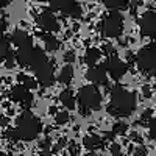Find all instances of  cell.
<instances>
[{
    "label": "cell",
    "instance_id": "cell-1",
    "mask_svg": "<svg viewBox=\"0 0 156 156\" xmlns=\"http://www.w3.org/2000/svg\"><path fill=\"white\" fill-rule=\"evenodd\" d=\"M136 109V97L133 92L122 86H115L111 90L108 112L114 117H128Z\"/></svg>",
    "mask_w": 156,
    "mask_h": 156
},
{
    "label": "cell",
    "instance_id": "cell-2",
    "mask_svg": "<svg viewBox=\"0 0 156 156\" xmlns=\"http://www.w3.org/2000/svg\"><path fill=\"white\" fill-rule=\"evenodd\" d=\"M16 133L19 140H33L39 136L42 129V123L34 114L30 111H23L16 120Z\"/></svg>",
    "mask_w": 156,
    "mask_h": 156
},
{
    "label": "cell",
    "instance_id": "cell-3",
    "mask_svg": "<svg viewBox=\"0 0 156 156\" xmlns=\"http://www.w3.org/2000/svg\"><path fill=\"white\" fill-rule=\"evenodd\" d=\"M76 100H78V105H80V112L83 115H89L90 111L100 109L101 94L95 87V84H86L80 87V90L76 94Z\"/></svg>",
    "mask_w": 156,
    "mask_h": 156
},
{
    "label": "cell",
    "instance_id": "cell-4",
    "mask_svg": "<svg viewBox=\"0 0 156 156\" xmlns=\"http://www.w3.org/2000/svg\"><path fill=\"white\" fill-rule=\"evenodd\" d=\"M16 61L20 64V66H27V67H31L33 70L36 67H39L41 64H44L47 61V56L44 53V50L37 48V47H33V45H28V47H20L19 51L16 53Z\"/></svg>",
    "mask_w": 156,
    "mask_h": 156
},
{
    "label": "cell",
    "instance_id": "cell-5",
    "mask_svg": "<svg viewBox=\"0 0 156 156\" xmlns=\"http://www.w3.org/2000/svg\"><path fill=\"white\" fill-rule=\"evenodd\" d=\"M137 69L150 76H156V42H151L142 48L136 56Z\"/></svg>",
    "mask_w": 156,
    "mask_h": 156
},
{
    "label": "cell",
    "instance_id": "cell-6",
    "mask_svg": "<svg viewBox=\"0 0 156 156\" xmlns=\"http://www.w3.org/2000/svg\"><path fill=\"white\" fill-rule=\"evenodd\" d=\"M103 34L106 37H119L123 30V17L119 11H109L103 20Z\"/></svg>",
    "mask_w": 156,
    "mask_h": 156
},
{
    "label": "cell",
    "instance_id": "cell-7",
    "mask_svg": "<svg viewBox=\"0 0 156 156\" xmlns=\"http://www.w3.org/2000/svg\"><path fill=\"white\" fill-rule=\"evenodd\" d=\"M50 8L53 11H61L73 19L81 17V6L76 0H51Z\"/></svg>",
    "mask_w": 156,
    "mask_h": 156
},
{
    "label": "cell",
    "instance_id": "cell-8",
    "mask_svg": "<svg viewBox=\"0 0 156 156\" xmlns=\"http://www.w3.org/2000/svg\"><path fill=\"white\" fill-rule=\"evenodd\" d=\"M34 75H36V81L41 83L42 86H51V84L55 83L53 64H50L48 61H45L39 67H36L34 69Z\"/></svg>",
    "mask_w": 156,
    "mask_h": 156
},
{
    "label": "cell",
    "instance_id": "cell-9",
    "mask_svg": "<svg viewBox=\"0 0 156 156\" xmlns=\"http://www.w3.org/2000/svg\"><path fill=\"white\" fill-rule=\"evenodd\" d=\"M139 27H140L142 36L156 37V12L154 11L144 12L139 20Z\"/></svg>",
    "mask_w": 156,
    "mask_h": 156
},
{
    "label": "cell",
    "instance_id": "cell-10",
    "mask_svg": "<svg viewBox=\"0 0 156 156\" xmlns=\"http://www.w3.org/2000/svg\"><path fill=\"white\" fill-rule=\"evenodd\" d=\"M105 67H106V72L109 73V76L112 78V80H115V81H119L128 70L126 64L122 62L115 55L108 58V61L105 62Z\"/></svg>",
    "mask_w": 156,
    "mask_h": 156
},
{
    "label": "cell",
    "instance_id": "cell-11",
    "mask_svg": "<svg viewBox=\"0 0 156 156\" xmlns=\"http://www.w3.org/2000/svg\"><path fill=\"white\" fill-rule=\"evenodd\" d=\"M9 97H11V100L20 103L25 109H28L31 106V103H33V95L30 94V90L25 87L23 84H16L14 87L11 89Z\"/></svg>",
    "mask_w": 156,
    "mask_h": 156
},
{
    "label": "cell",
    "instance_id": "cell-12",
    "mask_svg": "<svg viewBox=\"0 0 156 156\" xmlns=\"http://www.w3.org/2000/svg\"><path fill=\"white\" fill-rule=\"evenodd\" d=\"M37 23H39V27H41L45 33H53L58 30V20L55 17V14L51 11H44L39 14V19H37Z\"/></svg>",
    "mask_w": 156,
    "mask_h": 156
},
{
    "label": "cell",
    "instance_id": "cell-13",
    "mask_svg": "<svg viewBox=\"0 0 156 156\" xmlns=\"http://www.w3.org/2000/svg\"><path fill=\"white\" fill-rule=\"evenodd\" d=\"M87 80L94 84H106L108 83V72L105 67V62L100 66H92L87 70Z\"/></svg>",
    "mask_w": 156,
    "mask_h": 156
},
{
    "label": "cell",
    "instance_id": "cell-14",
    "mask_svg": "<svg viewBox=\"0 0 156 156\" xmlns=\"http://www.w3.org/2000/svg\"><path fill=\"white\" fill-rule=\"evenodd\" d=\"M11 41H12V44L17 45L19 48H20V47L33 45V39H31V36H30L27 31H23V30H16L14 33L11 34Z\"/></svg>",
    "mask_w": 156,
    "mask_h": 156
},
{
    "label": "cell",
    "instance_id": "cell-15",
    "mask_svg": "<svg viewBox=\"0 0 156 156\" xmlns=\"http://www.w3.org/2000/svg\"><path fill=\"white\" fill-rule=\"evenodd\" d=\"M100 58H101V51L98 50V48H87L86 50V53H84V62L87 64L89 67H92V66H95V64L100 61Z\"/></svg>",
    "mask_w": 156,
    "mask_h": 156
},
{
    "label": "cell",
    "instance_id": "cell-16",
    "mask_svg": "<svg viewBox=\"0 0 156 156\" xmlns=\"http://www.w3.org/2000/svg\"><path fill=\"white\" fill-rule=\"evenodd\" d=\"M59 100L67 109H75V95L70 89H64L59 94Z\"/></svg>",
    "mask_w": 156,
    "mask_h": 156
},
{
    "label": "cell",
    "instance_id": "cell-17",
    "mask_svg": "<svg viewBox=\"0 0 156 156\" xmlns=\"http://www.w3.org/2000/svg\"><path fill=\"white\" fill-rule=\"evenodd\" d=\"M83 145H84L87 150H97V148L103 147V139H101L100 136H95V134L86 136L84 140H83Z\"/></svg>",
    "mask_w": 156,
    "mask_h": 156
},
{
    "label": "cell",
    "instance_id": "cell-18",
    "mask_svg": "<svg viewBox=\"0 0 156 156\" xmlns=\"http://www.w3.org/2000/svg\"><path fill=\"white\" fill-rule=\"evenodd\" d=\"M129 3V0H105V6L109 11H120L125 9Z\"/></svg>",
    "mask_w": 156,
    "mask_h": 156
},
{
    "label": "cell",
    "instance_id": "cell-19",
    "mask_svg": "<svg viewBox=\"0 0 156 156\" xmlns=\"http://www.w3.org/2000/svg\"><path fill=\"white\" fill-rule=\"evenodd\" d=\"M42 39H44L45 48H47L48 51H55V50H58V48H59V41H58V39H56L53 34H51V33L44 34V36H42Z\"/></svg>",
    "mask_w": 156,
    "mask_h": 156
},
{
    "label": "cell",
    "instance_id": "cell-20",
    "mask_svg": "<svg viewBox=\"0 0 156 156\" xmlns=\"http://www.w3.org/2000/svg\"><path fill=\"white\" fill-rule=\"evenodd\" d=\"M72 78H73V69H72V66H64L62 69H61V72H59V76H58V80L61 81V83H64V84H69L70 81H72Z\"/></svg>",
    "mask_w": 156,
    "mask_h": 156
},
{
    "label": "cell",
    "instance_id": "cell-21",
    "mask_svg": "<svg viewBox=\"0 0 156 156\" xmlns=\"http://www.w3.org/2000/svg\"><path fill=\"white\" fill-rule=\"evenodd\" d=\"M17 80H19V83H20V84H23L28 90H30V89H36V87H37V81L34 80V78H31V76H28V75H25V73H19Z\"/></svg>",
    "mask_w": 156,
    "mask_h": 156
},
{
    "label": "cell",
    "instance_id": "cell-22",
    "mask_svg": "<svg viewBox=\"0 0 156 156\" xmlns=\"http://www.w3.org/2000/svg\"><path fill=\"white\" fill-rule=\"evenodd\" d=\"M11 53V47H9V41L5 37H0V59L5 61V58Z\"/></svg>",
    "mask_w": 156,
    "mask_h": 156
},
{
    "label": "cell",
    "instance_id": "cell-23",
    "mask_svg": "<svg viewBox=\"0 0 156 156\" xmlns=\"http://www.w3.org/2000/svg\"><path fill=\"white\" fill-rule=\"evenodd\" d=\"M69 112L67 111H59V112H56V115H55V122L58 123V125H66L67 122H69Z\"/></svg>",
    "mask_w": 156,
    "mask_h": 156
},
{
    "label": "cell",
    "instance_id": "cell-24",
    "mask_svg": "<svg viewBox=\"0 0 156 156\" xmlns=\"http://www.w3.org/2000/svg\"><path fill=\"white\" fill-rule=\"evenodd\" d=\"M128 129V125L125 122H117L112 128V134H125Z\"/></svg>",
    "mask_w": 156,
    "mask_h": 156
},
{
    "label": "cell",
    "instance_id": "cell-25",
    "mask_svg": "<svg viewBox=\"0 0 156 156\" xmlns=\"http://www.w3.org/2000/svg\"><path fill=\"white\" fill-rule=\"evenodd\" d=\"M151 114H153L151 109H147L144 114L140 115V123H142V125H148L150 120H151Z\"/></svg>",
    "mask_w": 156,
    "mask_h": 156
},
{
    "label": "cell",
    "instance_id": "cell-26",
    "mask_svg": "<svg viewBox=\"0 0 156 156\" xmlns=\"http://www.w3.org/2000/svg\"><path fill=\"white\" fill-rule=\"evenodd\" d=\"M148 129H150V136H151V139L156 140V117L150 120V123H148Z\"/></svg>",
    "mask_w": 156,
    "mask_h": 156
},
{
    "label": "cell",
    "instance_id": "cell-27",
    "mask_svg": "<svg viewBox=\"0 0 156 156\" xmlns=\"http://www.w3.org/2000/svg\"><path fill=\"white\" fill-rule=\"evenodd\" d=\"M14 58H16V55L12 53V51L5 58V61H6V67H12V66H14Z\"/></svg>",
    "mask_w": 156,
    "mask_h": 156
},
{
    "label": "cell",
    "instance_id": "cell-28",
    "mask_svg": "<svg viewBox=\"0 0 156 156\" xmlns=\"http://www.w3.org/2000/svg\"><path fill=\"white\" fill-rule=\"evenodd\" d=\"M41 148H42V156H48L50 154V140H44Z\"/></svg>",
    "mask_w": 156,
    "mask_h": 156
},
{
    "label": "cell",
    "instance_id": "cell-29",
    "mask_svg": "<svg viewBox=\"0 0 156 156\" xmlns=\"http://www.w3.org/2000/svg\"><path fill=\"white\" fill-rule=\"evenodd\" d=\"M6 137L9 140H19V136L16 133V129H8V131H6Z\"/></svg>",
    "mask_w": 156,
    "mask_h": 156
},
{
    "label": "cell",
    "instance_id": "cell-30",
    "mask_svg": "<svg viewBox=\"0 0 156 156\" xmlns=\"http://www.w3.org/2000/svg\"><path fill=\"white\" fill-rule=\"evenodd\" d=\"M105 53H106L108 56H114V55H115V48H114L111 44H106V45H105Z\"/></svg>",
    "mask_w": 156,
    "mask_h": 156
},
{
    "label": "cell",
    "instance_id": "cell-31",
    "mask_svg": "<svg viewBox=\"0 0 156 156\" xmlns=\"http://www.w3.org/2000/svg\"><path fill=\"white\" fill-rule=\"evenodd\" d=\"M111 153H112L114 156H122V153H120V147L117 145V144H112V145H111Z\"/></svg>",
    "mask_w": 156,
    "mask_h": 156
},
{
    "label": "cell",
    "instance_id": "cell-32",
    "mask_svg": "<svg viewBox=\"0 0 156 156\" xmlns=\"http://www.w3.org/2000/svg\"><path fill=\"white\" fill-rule=\"evenodd\" d=\"M5 30H6V22L3 20V19H0V37L3 36V33H5Z\"/></svg>",
    "mask_w": 156,
    "mask_h": 156
},
{
    "label": "cell",
    "instance_id": "cell-33",
    "mask_svg": "<svg viewBox=\"0 0 156 156\" xmlns=\"http://www.w3.org/2000/svg\"><path fill=\"white\" fill-rule=\"evenodd\" d=\"M64 59L69 61V62H72V61L75 59V53H72V51H67V53L64 55Z\"/></svg>",
    "mask_w": 156,
    "mask_h": 156
},
{
    "label": "cell",
    "instance_id": "cell-34",
    "mask_svg": "<svg viewBox=\"0 0 156 156\" xmlns=\"http://www.w3.org/2000/svg\"><path fill=\"white\" fill-rule=\"evenodd\" d=\"M78 153H80V150H78V147L75 144H70V154L72 156H76Z\"/></svg>",
    "mask_w": 156,
    "mask_h": 156
},
{
    "label": "cell",
    "instance_id": "cell-35",
    "mask_svg": "<svg viewBox=\"0 0 156 156\" xmlns=\"http://www.w3.org/2000/svg\"><path fill=\"white\" fill-rule=\"evenodd\" d=\"M12 0H0V8H6Z\"/></svg>",
    "mask_w": 156,
    "mask_h": 156
},
{
    "label": "cell",
    "instance_id": "cell-36",
    "mask_svg": "<svg viewBox=\"0 0 156 156\" xmlns=\"http://www.w3.org/2000/svg\"><path fill=\"white\" fill-rule=\"evenodd\" d=\"M144 94H145V97H150V89H148V86L144 87Z\"/></svg>",
    "mask_w": 156,
    "mask_h": 156
},
{
    "label": "cell",
    "instance_id": "cell-37",
    "mask_svg": "<svg viewBox=\"0 0 156 156\" xmlns=\"http://www.w3.org/2000/svg\"><path fill=\"white\" fill-rule=\"evenodd\" d=\"M0 156H11V153H5L3 151V153H0Z\"/></svg>",
    "mask_w": 156,
    "mask_h": 156
},
{
    "label": "cell",
    "instance_id": "cell-38",
    "mask_svg": "<svg viewBox=\"0 0 156 156\" xmlns=\"http://www.w3.org/2000/svg\"><path fill=\"white\" fill-rule=\"evenodd\" d=\"M84 156H98V154H95V153H87V154H84Z\"/></svg>",
    "mask_w": 156,
    "mask_h": 156
},
{
    "label": "cell",
    "instance_id": "cell-39",
    "mask_svg": "<svg viewBox=\"0 0 156 156\" xmlns=\"http://www.w3.org/2000/svg\"><path fill=\"white\" fill-rule=\"evenodd\" d=\"M41 2H51V0H41Z\"/></svg>",
    "mask_w": 156,
    "mask_h": 156
},
{
    "label": "cell",
    "instance_id": "cell-40",
    "mask_svg": "<svg viewBox=\"0 0 156 156\" xmlns=\"http://www.w3.org/2000/svg\"><path fill=\"white\" fill-rule=\"evenodd\" d=\"M59 156H67V154H59Z\"/></svg>",
    "mask_w": 156,
    "mask_h": 156
}]
</instances>
